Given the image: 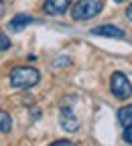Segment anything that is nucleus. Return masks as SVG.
<instances>
[{"label":"nucleus","mask_w":132,"mask_h":146,"mask_svg":"<svg viewBox=\"0 0 132 146\" xmlns=\"http://www.w3.org/2000/svg\"><path fill=\"white\" fill-rule=\"evenodd\" d=\"M110 91L116 100H128L132 96V85L130 79L124 75L122 71H114L110 77Z\"/></svg>","instance_id":"7ed1b4c3"},{"label":"nucleus","mask_w":132,"mask_h":146,"mask_svg":"<svg viewBox=\"0 0 132 146\" xmlns=\"http://www.w3.org/2000/svg\"><path fill=\"white\" fill-rule=\"evenodd\" d=\"M69 6H71V0H45L43 12L47 16H59L65 10H69Z\"/></svg>","instance_id":"423d86ee"},{"label":"nucleus","mask_w":132,"mask_h":146,"mask_svg":"<svg viewBox=\"0 0 132 146\" xmlns=\"http://www.w3.org/2000/svg\"><path fill=\"white\" fill-rule=\"evenodd\" d=\"M41 81V73L39 69H35V67H14L10 71V85L12 87H23V89H29L33 85H37Z\"/></svg>","instance_id":"f257e3e1"},{"label":"nucleus","mask_w":132,"mask_h":146,"mask_svg":"<svg viewBox=\"0 0 132 146\" xmlns=\"http://www.w3.org/2000/svg\"><path fill=\"white\" fill-rule=\"evenodd\" d=\"M124 142L132 144V122L128 126H124Z\"/></svg>","instance_id":"9b49d317"},{"label":"nucleus","mask_w":132,"mask_h":146,"mask_svg":"<svg viewBox=\"0 0 132 146\" xmlns=\"http://www.w3.org/2000/svg\"><path fill=\"white\" fill-rule=\"evenodd\" d=\"M10 130H12V118H10V114L4 112V110H0V132L8 134Z\"/></svg>","instance_id":"1a4fd4ad"},{"label":"nucleus","mask_w":132,"mask_h":146,"mask_svg":"<svg viewBox=\"0 0 132 146\" xmlns=\"http://www.w3.org/2000/svg\"><path fill=\"white\" fill-rule=\"evenodd\" d=\"M51 146H73V142H71V140L61 138V140H55V142H51Z\"/></svg>","instance_id":"f8f14e48"},{"label":"nucleus","mask_w":132,"mask_h":146,"mask_svg":"<svg viewBox=\"0 0 132 146\" xmlns=\"http://www.w3.org/2000/svg\"><path fill=\"white\" fill-rule=\"evenodd\" d=\"M59 124L65 132H75L79 128V120L75 118V114L71 112L69 106H61V116H59Z\"/></svg>","instance_id":"20e7f679"},{"label":"nucleus","mask_w":132,"mask_h":146,"mask_svg":"<svg viewBox=\"0 0 132 146\" xmlns=\"http://www.w3.org/2000/svg\"><path fill=\"white\" fill-rule=\"evenodd\" d=\"M118 122L122 126H128L132 122V104H128V106H124V108L118 110Z\"/></svg>","instance_id":"6e6552de"},{"label":"nucleus","mask_w":132,"mask_h":146,"mask_svg":"<svg viewBox=\"0 0 132 146\" xmlns=\"http://www.w3.org/2000/svg\"><path fill=\"white\" fill-rule=\"evenodd\" d=\"M33 23V16H29V14H14L10 21H8V25H6V29L10 31V33H18V31H23L27 25H31Z\"/></svg>","instance_id":"0eeeda50"},{"label":"nucleus","mask_w":132,"mask_h":146,"mask_svg":"<svg viewBox=\"0 0 132 146\" xmlns=\"http://www.w3.org/2000/svg\"><path fill=\"white\" fill-rule=\"evenodd\" d=\"M126 16H128V21H132V4H128V8H126Z\"/></svg>","instance_id":"ddd939ff"},{"label":"nucleus","mask_w":132,"mask_h":146,"mask_svg":"<svg viewBox=\"0 0 132 146\" xmlns=\"http://www.w3.org/2000/svg\"><path fill=\"white\" fill-rule=\"evenodd\" d=\"M0 6H2V0H0Z\"/></svg>","instance_id":"2eb2a0df"},{"label":"nucleus","mask_w":132,"mask_h":146,"mask_svg":"<svg viewBox=\"0 0 132 146\" xmlns=\"http://www.w3.org/2000/svg\"><path fill=\"white\" fill-rule=\"evenodd\" d=\"M114 2H122V0H114Z\"/></svg>","instance_id":"4468645a"},{"label":"nucleus","mask_w":132,"mask_h":146,"mask_svg":"<svg viewBox=\"0 0 132 146\" xmlns=\"http://www.w3.org/2000/svg\"><path fill=\"white\" fill-rule=\"evenodd\" d=\"M104 10L102 0H77L71 8V18L73 21H89V18L98 16Z\"/></svg>","instance_id":"f03ea898"},{"label":"nucleus","mask_w":132,"mask_h":146,"mask_svg":"<svg viewBox=\"0 0 132 146\" xmlns=\"http://www.w3.org/2000/svg\"><path fill=\"white\" fill-rule=\"evenodd\" d=\"M89 35H93V36H108V39H124L126 36V33L120 27H114V25H100L96 29H91Z\"/></svg>","instance_id":"39448f33"},{"label":"nucleus","mask_w":132,"mask_h":146,"mask_svg":"<svg viewBox=\"0 0 132 146\" xmlns=\"http://www.w3.org/2000/svg\"><path fill=\"white\" fill-rule=\"evenodd\" d=\"M6 49H10V39L6 35H0V53L6 51Z\"/></svg>","instance_id":"9d476101"}]
</instances>
